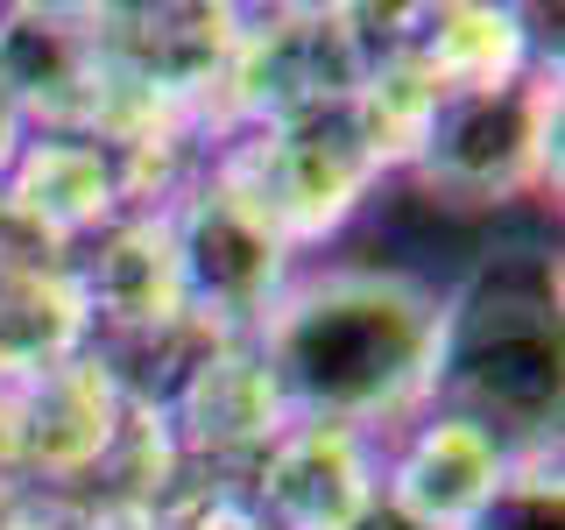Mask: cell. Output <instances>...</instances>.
<instances>
[{
    "mask_svg": "<svg viewBox=\"0 0 565 530\" xmlns=\"http://www.w3.org/2000/svg\"><path fill=\"white\" fill-rule=\"evenodd\" d=\"M438 347H446V297L403 269L290 276L255 326V353L282 411L347 432L431 411Z\"/></svg>",
    "mask_w": 565,
    "mask_h": 530,
    "instance_id": "obj_1",
    "label": "cell"
},
{
    "mask_svg": "<svg viewBox=\"0 0 565 530\" xmlns=\"http://www.w3.org/2000/svg\"><path fill=\"white\" fill-rule=\"evenodd\" d=\"M446 411L494 424L516 453L558 446V297L544 283H481L446 305L438 347Z\"/></svg>",
    "mask_w": 565,
    "mask_h": 530,
    "instance_id": "obj_2",
    "label": "cell"
},
{
    "mask_svg": "<svg viewBox=\"0 0 565 530\" xmlns=\"http://www.w3.org/2000/svg\"><path fill=\"white\" fill-rule=\"evenodd\" d=\"M411 177L446 205H502L558 184V85L523 71L509 85L446 93L411 156Z\"/></svg>",
    "mask_w": 565,
    "mask_h": 530,
    "instance_id": "obj_3",
    "label": "cell"
},
{
    "mask_svg": "<svg viewBox=\"0 0 565 530\" xmlns=\"http://www.w3.org/2000/svg\"><path fill=\"white\" fill-rule=\"evenodd\" d=\"M220 177L297 247V241H326L332 226H347L361 212L367 184L382 177V163L367 156L347 99H332V106L262 120L255 141H241L220 163Z\"/></svg>",
    "mask_w": 565,
    "mask_h": 530,
    "instance_id": "obj_4",
    "label": "cell"
},
{
    "mask_svg": "<svg viewBox=\"0 0 565 530\" xmlns=\"http://www.w3.org/2000/svg\"><path fill=\"white\" fill-rule=\"evenodd\" d=\"M170 262L184 305L226 326H262V311L290 283V241L212 170V184L170 220Z\"/></svg>",
    "mask_w": 565,
    "mask_h": 530,
    "instance_id": "obj_5",
    "label": "cell"
},
{
    "mask_svg": "<svg viewBox=\"0 0 565 530\" xmlns=\"http://www.w3.org/2000/svg\"><path fill=\"white\" fill-rule=\"evenodd\" d=\"M516 459L523 453L494 424L438 403V411H417V424L382 453V495L431 530H459L494 502V488L516 474Z\"/></svg>",
    "mask_w": 565,
    "mask_h": 530,
    "instance_id": "obj_6",
    "label": "cell"
},
{
    "mask_svg": "<svg viewBox=\"0 0 565 530\" xmlns=\"http://www.w3.org/2000/svg\"><path fill=\"white\" fill-rule=\"evenodd\" d=\"M382 495L375 432L290 417L262 446V509L276 530H340Z\"/></svg>",
    "mask_w": 565,
    "mask_h": 530,
    "instance_id": "obj_7",
    "label": "cell"
},
{
    "mask_svg": "<svg viewBox=\"0 0 565 530\" xmlns=\"http://www.w3.org/2000/svg\"><path fill=\"white\" fill-rule=\"evenodd\" d=\"M120 156L99 135L78 128H50V135H22L0 191L14 199V212H29L43 234H93L114 220L120 205Z\"/></svg>",
    "mask_w": 565,
    "mask_h": 530,
    "instance_id": "obj_8",
    "label": "cell"
},
{
    "mask_svg": "<svg viewBox=\"0 0 565 530\" xmlns=\"http://www.w3.org/2000/svg\"><path fill=\"white\" fill-rule=\"evenodd\" d=\"M177 424H184V438L205 446V453H262L282 424H290L255 340H234V347L205 353V361L191 368L184 389H177Z\"/></svg>",
    "mask_w": 565,
    "mask_h": 530,
    "instance_id": "obj_9",
    "label": "cell"
},
{
    "mask_svg": "<svg viewBox=\"0 0 565 530\" xmlns=\"http://www.w3.org/2000/svg\"><path fill=\"white\" fill-rule=\"evenodd\" d=\"M411 50L431 64V78L446 93L467 85H509L530 64V22L516 8H494V0H446V8L424 14V29H411Z\"/></svg>",
    "mask_w": 565,
    "mask_h": 530,
    "instance_id": "obj_10",
    "label": "cell"
},
{
    "mask_svg": "<svg viewBox=\"0 0 565 530\" xmlns=\"http://www.w3.org/2000/svg\"><path fill=\"white\" fill-rule=\"evenodd\" d=\"M438 99H446V85L431 78V64H424L411 50V35H403V43H388L382 57L361 64V78H353V93H347V114H353V128H361L367 156H375L382 170H411Z\"/></svg>",
    "mask_w": 565,
    "mask_h": 530,
    "instance_id": "obj_11",
    "label": "cell"
},
{
    "mask_svg": "<svg viewBox=\"0 0 565 530\" xmlns=\"http://www.w3.org/2000/svg\"><path fill=\"white\" fill-rule=\"evenodd\" d=\"M459 530H565V488H558V446L552 453H523L516 474L494 488V502L481 517H467Z\"/></svg>",
    "mask_w": 565,
    "mask_h": 530,
    "instance_id": "obj_12",
    "label": "cell"
},
{
    "mask_svg": "<svg viewBox=\"0 0 565 530\" xmlns=\"http://www.w3.org/2000/svg\"><path fill=\"white\" fill-rule=\"evenodd\" d=\"M340 530H431V523H417L411 509H396V502H388V495H375V502H367L361 517H347Z\"/></svg>",
    "mask_w": 565,
    "mask_h": 530,
    "instance_id": "obj_13",
    "label": "cell"
},
{
    "mask_svg": "<svg viewBox=\"0 0 565 530\" xmlns=\"http://www.w3.org/2000/svg\"><path fill=\"white\" fill-rule=\"evenodd\" d=\"M22 135H29V120L14 114V99H8V93H0V177H8L14 149H22Z\"/></svg>",
    "mask_w": 565,
    "mask_h": 530,
    "instance_id": "obj_14",
    "label": "cell"
}]
</instances>
